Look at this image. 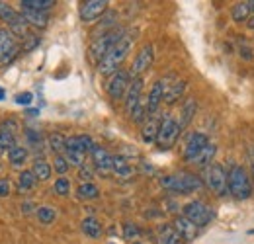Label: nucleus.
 Listing matches in <instances>:
<instances>
[{"mask_svg":"<svg viewBox=\"0 0 254 244\" xmlns=\"http://www.w3.org/2000/svg\"><path fill=\"white\" fill-rule=\"evenodd\" d=\"M133 41H135V35H131L129 31H126V33L122 35V39L106 53V57H104L102 61L98 62V70H100L102 74H114V72H118V66H120V64L124 62V59L127 57V53H129Z\"/></svg>","mask_w":254,"mask_h":244,"instance_id":"f257e3e1","label":"nucleus"},{"mask_svg":"<svg viewBox=\"0 0 254 244\" xmlns=\"http://www.w3.org/2000/svg\"><path fill=\"white\" fill-rule=\"evenodd\" d=\"M160 183L170 189V191H176V193H191V191H197L203 183L199 180V176H193L190 172H180V174H172V176H162Z\"/></svg>","mask_w":254,"mask_h":244,"instance_id":"f03ea898","label":"nucleus"},{"mask_svg":"<svg viewBox=\"0 0 254 244\" xmlns=\"http://www.w3.org/2000/svg\"><path fill=\"white\" fill-rule=\"evenodd\" d=\"M229 191L239 201L249 199L253 195L251 176L247 174V170L243 166H233L231 168V172H229Z\"/></svg>","mask_w":254,"mask_h":244,"instance_id":"7ed1b4c3","label":"nucleus"},{"mask_svg":"<svg viewBox=\"0 0 254 244\" xmlns=\"http://www.w3.org/2000/svg\"><path fill=\"white\" fill-rule=\"evenodd\" d=\"M124 33H126L124 30H110L108 33H104V35L94 37V41H92V45H90V57H92L96 62H100L106 57V53L122 39Z\"/></svg>","mask_w":254,"mask_h":244,"instance_id":"20e7f679","label":"nucleus"},{"mask_svg":"<svg viewBox=\"0 0 254 244\" xmlns=\"http://www.w3.org/2000/svg\"><path fill=\"white\" fill-rule=\"evenodd\" d=\"M180 131H182L180 125H178V122L172 116H164L162 122H160L159 135H157V145H159L160 149H170L174 145V141L178 139Z\"/></svg>","mask_w":254,"mask_h":244,"instance_id":"39448f33","label":"nucleus"},{"mask_svg":"<svg viewBox=\"0 0 254 244\" xmlns=\"http://www.w3.org/2000/svg\"><path fill=\"white\" fill-rule=\"evenodd\" d=\"M205 183H207V187L213 191V193H217V195H223L225 191H227V185H229V178H227V172H225V168H223L221 164H211V166H207V170H205Z\"/></svg>","mask_w":254,"mask_h":244,"instance_id":"423d86ee","label":"nucleus"},{"mask_svg":"<svg viewBox=\"0 0 254 244\" xmlns=\"http://www.w3.org/2000/svg\"><path fill=\"white\" fill-rule=\"evenodd\" d=\"M18 43L10 30H0V64L8 66L18 55Z\"/></svg>","mask_w":254,"mask_h":244,"instance_id":"0eeeda50","label":"nucleus"},{"mask_svg":"<svg viewBox=\"0 0 254 244\" xmlns=\"http://www.w3.org/2000/svg\"><path fill=\"white\" fill-rule=\"evenodd\" d=\"M184 217L190 219L191 223L199 229V227H205L211 221V211L201 201H190L188 205H184Z\"/></svg>","mask_w":254,"mask_h":244,"instance_id":"6e6552de","label":"nucleus"},{"mask_svg":"<svg viewBox=\"0 0 254 244\" xmlns=\"http://www.w3.org/2000/svg\"><path fill=\"white\" fill-rule=\"evenodd\" d=\"M129 84H131V74H129L127 70H118V72L112 74V78H110V82H108V94H110L112 98L120 100V98H124L127 94Z\"/></svg>","mask_w":254,"mask_h":244,"instance_id":"1a4fd4ad","label":"nucleus"},{"mask_svg":"<svg viewBox=\"0 0 254 244\" xmlns=\"http://www.w3.org/2000/svg\"><path fill=\"white\" fill-rule=\"evenodd\" d=\"M153 59H155L153 45H145V47L137 53L135 61H133V64H131V70H129L131 78H141V74H143V72L153 64Z\"/></svg>","mask_w":254,"mask_h":244,"instance_id":"9d476101","label":"nucleus"},{"mask_svg":"<svg viewBox=\"0 0 254 244\" xmlns=\"http://www.w3.org/2000/svg\"><path fill=\"white\" fill-rule=\"evenodd\" d=\"M160 82H162V88H164V102L166 104L178 102V98L184 94V88H186V82L184 80H178L174 74H168Z\"/></svg>","mask_w":254,"mask_h":244,"instance_id":"9b49d317","label":"nucleus"},{"mask_svg":"<svg viewBox=\"0 0 254 244\" xmlns=\"http://www.w3.org/2000/svg\"><path fill=\"white\" fill-rule=\"evenodd\" d=\"M207 143L209 141H207V137L203 133H191L190 137H188V141H186V147H184V160L193 162L195 156L205 149Z\"/></svg>","mask_w":254,"mask_h":244,"instance_id":"f8f14e48","label":"nucleus"},{"mask_svg":"<svg viewBox=\"0 0 254 244\" xmlns=\"http://www.w3.org/2000/svg\"><path fill=\"white\" fill-rule=\"evenodd\" d=\"M108 8L106 0H88L80 6V18L82 22H94L96 18H100Z\"/></svg>","mask_w":254,"mask_h":244,"instance_id":"ddd939ff","label":"nucleus"},{"mask_svg":"<svg viewBox=\"0 0 254 244\" xmlns=\"http://www.w3.org/2000/svg\"><path fill=\"white\" fill-rule=\"evenodd\" d=\"M141 92H143V80L141 78H133L126 94V110L129 116L137 108V104L141 102Z\"/></svg>","mask_w":254,"mask_h":244,"instance_id":"4468645a","label":"nucleus"},{"mask_svg":"<svg viewBox=\"0 0 254 244\" xmlns=\"http://www.w3.org/2000/svg\"><path fill=\"white\" fill-rule=\"evenodd\" d=\"M172 227H174L176 233L182 237V241H193L195 235H197V227L191 223L190 219H186V217H176Z\"/></svg>","mask_w":254,"mask_h":244,"instance_id":"2eb2a0df","label":"nucleus"},{"mask_svg":"<svg viewBox=\"0 0 254 244\" xmlns=\"http://www.w3.org/2000/svg\"><path fill=\"white\" fill-rule=\"evenodd\" d=\"M162 100H164V88H162V82L157 80L153 84L151 92H149V96H147V112H149V118L157 114V110H159Z\"/></svg>","mask_w":254,"mask_h":244,"instance_id":"dca6fc26","label":"nucleus"},{"mask_svg":"<svg viewBox=\"0 0 254 244\" xmlns=\"http://www.w3.org/2000/svg\"><path fill=\"white\" fill-rule=\"evenodd\" d=\"M160 122H162V118L151 116L147 122L143 123V129H141V137H143V141H145V143H157V135H159Z\"/></svg>","mask_w":254,"mask_h":244,"instance_id":"f3484780","label":"nucleus"},{"mask_svg":"<svg viewBox=\"0 0 254 244\" xmlns=\"http://www.w3.org/2000/svg\"><path fill=\"white\" fill-rule=\"evenodd\" d=\"M92 160H94V164H96V168H98V170H102V172L112 170L114 156L108 153L104 147H98V145H96L94 149H92Z\"/></svg>","mask_w":254,"mask_h":244,"instance_id":"a211bd4d","label":"nucleus"},{"mask_svg":"<svg viewBox=\"0 0 254 244\" xmlns=\"http://www.w3.org/2000/svg\"><path fill=\"white\" fill-rule=\"evenodd\" d=\"M12 127H16L14 122L4 123L0 127V151H8L10 153L16 147V139H14V129Z\"/></svg>","mask_w":254,"mask_h":244,"instance_id":"6ab92c4d","label":"nucleus"},{"mask_svg":"<svg viewBox=\"0 0 254 244\" xmlns=\"http://www.w3.org/2000/svg\"><path fill=\"white\" fill-rule=\"evenodd\" d=\"M22 16L26 18L28 24H32L35 28H45L49 22L45 12H35V10H28V8H22Z\"/></svg>","mask_w":254,"mask_h":244,"instance_id":"aec40b11","label":"nucleus"},{"mask_svg":"<svg viewBox=\"0 0 254 244\" xmlns=\"http://www.w3.org/2000/svg\"><path fill=\"white\" fill-rule=\"evenodd\" d=\"M195 110H197L195 100H193V98H188V100H186V104L182 106V112H180V122H178L180 129H186V127H188V123L191 122V118H193Z\"/></svg>","mask_w":254,"mask_h":244,"instance_id":"412c9836","label":"nucleus"},{"mask_svg":"<svg viewBox=\"0 0 254 244\" xmlns=\"http://www.w3.org/2000/svg\"><path fill=\"white\" fill-rule=\"evenodd\" d=\"M159 244H182V237L176 233L174 227L164 225L159 233Z\"/></svg>","mask_w":254,"mask_h":244,"instance_id":"4be33fe9","label":"nucleus"},{"mask_svg":"<svg viewBox=\"0 0 254 244\" xmlns=\"http://www.w3.org/2000/svg\"><path fill=\"white\" fill-rule=\"evenodd\" d=\"M215 151H217V147H215L213 143H207L205 149L195 156L193 164H197V166H211V160H213V156H215Z\"/></svg>","mask_w":254,"mask_h":244,"instance_id":"5701e85b","label":"nucleus"},{"mask_svg":"<svg viewBox=\"0 0 254 244\" xmlns=\"http://www.w3.org/2000/svg\"><path fill=\"white\" fill-rule=\"evenodd\" d=\"M82 231H84V235L90 237V239H100V237H102V225L96 221L94 217H86V219L82 221Z\"/></svg>","mask_w":254,"mask_h":244,"instance_id":"b1692460","label":"nucleus"},{"mask_svg":"<svg viewBox=\"0 0 254 244\" xmlns=\"http://www.w3.org/2000/svg\"><path fill=\"white\" fill-rule=\"evenodd\" d=\"M112 170H114L118 176H122V178H131V174H133V168L129 166V162H127L124 156H114Z\"/></svg>","mask_w":254,"mask_h":244,"instance_id":"393cba45","label":"nucleus"},{"mask_svg":"<svg viewBox=\"0 0 254 244\" xmlns=\"http://www.w3.org/2000/svg\"><path fill=\"white\" fill-rule=\"evenodd\" d=\"M20 4H22V8H28V10L45 12V10H49V8L55 6V0H22Z\"/></svg>","mask_w":254,"mask_h":244,"instance_id":"a878e982","label":"nucleus"},{"mask_svg":"<svg viewBox=\"0 0 254 244\" xmlns=\"http://www.w3.org/2000/svg\"><path fill=\"white\" fill-rule=\"evenodd\" d=\"M249 14H251V8H249V2H237L231 10V16L235 22H245L249 20Z\"/></svg>","mask_w":254,"mask_h":244,"instance_id":"bb28decb","label":"nucleus"},{"mask_svg":"<svg viewBox=\"0 0 254 244\" xmlns=\"http://www.w3.org/2000/svg\"><path fill=\"white\" fill-rule=\"evenodd\" d=\"M32 172L37 180H49V176H51V166H49L45 160H35Z\"/></svg>","mask_w":254,"mask_h":244,"instance_id":"cd10ccee","label":"nucleus"},{"mask_svg":"<svg viewBox=\"0 0 254 244\" xmlns=\"http://www.w3.org/2000/svg\"><path fill=\"white\" fill-rule=\"evenodd\" d=\"M8 158H10V162H12L14 166H20V164H24V162H26V158H28V151H26L24 147H14V149L8 153Z\"/></svg>","mask_w":254,"mask_h":244,"instance_id":"c85d7f7f","label":"nucleus"},{"mask_svg":"<svg viewBox=\"0 0 254 244\" xmlns=\"http://www.w3.org/2000/svg\"><path fill=\"white\" fill-rule=\"evenodd\" d=\"M35 176H33L32 170H26V172H22L20 174V180H18V185H20V191H28V189H32L33 185H35Z\"/></svg>","mask_w":254,"mask_h":244,"instance_id":"c756f323","label":"nucleus"},{"mask_svg":"<svg viewBox=\"0 0 254 244\" xmlns=\"http://www.w3.org/2000/svg\"><path fill=\"white\" fill-rule=\"evenodd\" d=\"M100 195V191H98V187H96L94 183H80V187H78V197H82V199H94Z\"/></svg>","mask_w":254,"mask_h":244,"instance_id":"7c9ffc66","label":"nucleus"},{"mask_svg":"<svg viewBox=\"0 0 254 244\" xmlns=\"http://www.w3.org/2000/svg\"><path fill=\"white\" fill-rule=\"evenodd\" d=\"M64 143H66V137H63L61 133H53L51 137H49V147H51V151L53 153H63L64 151Z\"/></svg>","mask_w":254,"mask_h":244,"instance_id":"2f4dec72","label":"nucleus"},{"mask_svg":"<svg viewBox=\"0 0 254 244\" xmlns=\"http://www.w3.org/2000/svg\"><path fill=\"white\" fill-rule=\"evenodd\" d=\"M37 219L43 223V225H49L55 221V211L51 207H39L37 209Z\"/></svg>","mask_w":254,"mask_h":244,"instance_id":"473e14b6","label":"nucleus"},{"mask_svg":"<svg viewBox=\"0 0 254 244\" xmlns=\"http://www.w3.org/2000/svg\"><path fill=\"white\" fill-rule=\"evenodd\" d=\"M64 158L68 160V164L82 166V162H84V153H80V151H64Z\"/></svg>","mask_w":254,"mask_h":244,"instance_id":"72a5a7b5","label":"nucleus"},{"mask_svg":"<svg viewBox=\"0 0 254 244\" xmlns=\"http://www.w3.org/2000/svg\"><path fill=\"white\" fill-rule=\"evenodd\" d=\"M68 166H70V164H68V160L64 158L63 154H57V156H55V160H53V168L57 170V174H64V172L68 170Z\"/></svg>","mask_w":254,"mask_h":244,"instance_id":"f704fd0d","label":"nucleus"},{"mask_svg":"<svg viewBox=\"0 0 254 244\" xmlns=\"http://www.w3.org/2000/svg\"><path fill=\"white\" fill-rule=\"evenodd\" d=\"M124 237H126L127 241L137 239V237H139V229H137L133 223H126V225H124Z\"/></svg>","mask_w":254,"mask_h":244,"instance_id":"c9c22d12","label":"nucleus"},{"mask_svg":"<svg viewBox=\"0 0 254 244\" xmlns=\"http://www.w3.org/2000/svg\"><path fill=\"white\" fill-rule=\"evenodd\" d=\"M55 191H57L59 195H66V193L70 191V182H68L66 178H59V180L55 182Z\"/></svg>","mask_w":254,"mask_h":244,"instance_id":"e433bc0d","label":"nucleus"},{"mask_svg":"<svg viewBox=\"0 0 254 244\" xmlns=\"http://www.w3.org/2000/svg\"><path fill=\"white\" fill-rule=\"evenodd\" d=\"M78 178H80L84 183H90V180H92V170H90L88 166H80V170H78Z\"/></svg>","mask_w":254,"mask_h":244,"instance_id":"4c0bfd02","label":"nucleus"},{"mask_svg":"<svg viewBox=\"0 0 254 244\" xmlns=\"http://www.w3.org/2000/svg\"><path fill=\"white\" fill-rule=\"evenodd\" d=\"M33 96L32 92H24V94H18L16 96V104H20V106H28V104H32Z\"/></svg>","mask_w":254,"mask_h":244,"instance_id":"58836bf2","label":"nucleus"},{"mask_svg":"<svg viewBox=\"0 0 254 244\" xmlns=\"http://www.w3.org/2000/svg\"><path fill=\"white\" fill-rule=\"evenodd\" d=\"M10 193V182L8 180H0V197H6Z\"/></svg>","mask_w":254,"mask_h":244,"instance_id":"ea45409f","label":"nucleus"},{"mask_svg":"<svg viewBox=\"0 0 254 244\" xmlns=\"http://www.w3.org/2000/svg\"><path fill=\"white\" fill-rule=\"evenodd\" d=\"M4 98H6V90L0 86V100H4Z\"/></svg>","mask_w":254,"mask_h":244,"instance_id":"a19ab883","label":"nucleus"},{"mask_svg":"<svg viewBox=\"0 0 254 244\" xmlns=\"http://www.w3.org/2000/svg\"><path fill=\"white\" fill-rule=\"evenodd\" d=\"M249 8H251V12H254V0H249Z\"/></svg>","mask_w":254,"mask_h":244,"instance_id":"79ce46f5","label":"nucleus"},{"mask_svg":"<svg viewBox=\"0 0 254 244\" xmlns=\"http://www.w3.org/2000/svg\"><path fill=\"white\" fill-rule=\"evenodd\" d=\"M28 114H30V116H37L39 112H37V110H28Z\"/></svg>","mask_w":254,"mask_h":244,"instance_id":"37998d69","label":"nucleus"},{"mask_svg":"<svg viewBox=\"0 0 254 244\" xmlns=\"http://www.w3.org/2000/svg\"><path fill=\"white\" fill-rule=\"evenodd\" d=\"M251 172H253V180H254V160H253V164H251Z\"/></svg>","mask_w":254,"mask_h":244,"instance_id":"c03bdc74","label":"nucleus"},{"mask_svg":"<svg viewBox=\"0 0 254 244\" xmlns=\"http://www.w3.org/2000/svg\"><path fill=\"white\" fill-rule=\"evenodd\" d=\"M249 26H251V28H253V30H254V18H253V20H251V22H249Z\"/></svg>","mask_w":254,"mask_h":244,"instance_id":"a18cd8bd","label":"nucleus"},{"mask_svg":"<svg viewBox=\"0 0 254 244\" xmlns=\"http://www.w3.org/2000/svg\"><path fill=\"white\" fill-rule=\"evenodd\" d=\"M133 244H141V243H133Z\"/></svg>","mask_w":254,"mask_h":244,"instance_id":"49530a36","label":"nucleus"}]
</instances>
